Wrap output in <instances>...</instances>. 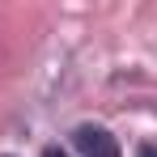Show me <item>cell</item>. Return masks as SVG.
Listing matches in <instances>:
<instances>
[{
	"instance_id": "6da1fadb",
	"label": "cell",
	"mask_w": 157,
	"mask_h": 157,
	"mask_svg": "<svg viewBox=\"0 0 157 157\" xmlns=\"http://www.w3.org/2000/svg\"><path fill=\"white\" fill-rule=\"evenodd\" d=\"M72 140H77V149L85 157H119L115 136H110L106 128H98V123H81V128L72 132Z\"/></svg>"
},
{
	"instance_id": "7a4b0ae2",
	"label": "cell",
	"mask_w": 157,
	"mask_h": 157,
	"mask_svg": "<svg viewBox=\"0 0 157 157\" xmlns=\"http://www.w3.org/2000/svg\"><path fill=\"white\" fill-rule=\"evenodd\" d=\"M136 157H157V144H140V149H136Z\"/></svg>"
},
{
	"instance_id": "3957f363",
	"label": "cell",
	"mask_w": 157,
	"mask_h": 157,
	"mask_svg": "<svg viewBox=\"0 0 157 157\" xmlns=\"http://www.w3.org/2000/svg\"><path fill=\"white\" fill-rule=\"evenodd\" d=\"M43 157H64V153H59V149H47V153H43Z\"/></svg>"
}]
</instances>
